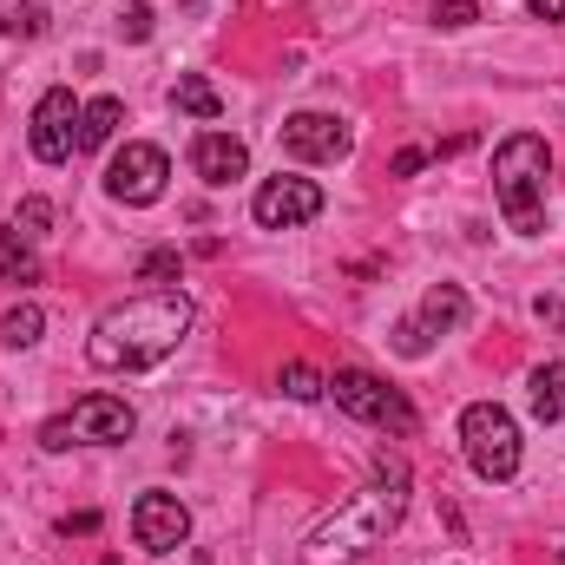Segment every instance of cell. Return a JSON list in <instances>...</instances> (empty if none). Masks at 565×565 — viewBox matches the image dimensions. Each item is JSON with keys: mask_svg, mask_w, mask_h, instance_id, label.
<instances>
[{"mask_svg": "<svg viewBox=\"0 0 565 565\" xmlns=\"http://www.w3.org/2000/svg\"><path fill=\"white\" fill-rule=\"evenodd\" d=\"M460 447H467V467L480 480H513L520 473V422L500 402H473L460 415Z\"/></svg>", "mask_w": 565, "mask_h": 565, "instance_id": "cell-4", "label": "cell"}, {"mask_svg": "<svg viewBox=\"0 0 565 565\" xmlns=\"http://www.w3.org/2000/svg\"><path fill=\"white\" fill-rule=\"evenodd\" d=\"M546 178H553V145L540 132H513L493 151V198L507 231L520 237H546Z\"/></svg>", "mask_w": 565, "mask_h": 565, "instance_id": "cell-3", "label": "cell"}, {"mask_svg": "<svg viewBox=\"0 0 565 565\" xmlns=\"http://www.w3.org/2000/svg\"><path fill=\"white\" fill-rule=\"evenodd\" d=\"M132 540H139L145 553H178V546L191 540L184 500H178V493H139V507H132Z\"/></svg>", "mask_w": 565, "mask_h": 565, "instance_id": "cell-11", "label": "cell"}, {"mask_svg": "<svg viewBox=\"0 0 565 565\" xmlns=\"http://www.w3.org/2000/svg\"><path fill=\"white\" fill-rule=\"evenodd\" d=\"M408 322L422 329V342L434 349V335H447V329H460V322H467V289H460V282H434Z\"/></svg>", "mask_w": 565, "mask_h": 565, "instance_id": "cell-13", "label": "cell"}, {"mask_svg": "<svg viewBox=\"0 0 565 565\" xmlns=\"http://www.w3.org/2000/svg\"><path fill=\"white\" fill-rule=\"evenodd\" d=\"M250 217L264 231H296V224H316L322 217V184L316 178H264L257 198H250Z\"/></svg>", "mask_w": 565, "mask_h": 565, "instance_id": "cell-8", "label": "cell"}, {"mask_svg": "<svg viewBox=\"0 0 565 565\" xmlns=\"http://www.w3.org/2000/svg\"><path fill=\"white\" fill-rule=\"evenodd\" d=\"M533 316H540V322H553V329H559V322H565V302H559V296H540V302H533Z\"/></svg>", "mask_w": 565, "mask_h": 565, "instance_id": "cell-27", "label": "cell"}, {"mask_svg": "<svg viewBox=\"0 0 565 565\" xmlns=\"http://www.w3.org/2000/svg\"><path fill=\"white\" fill-rule=\"evenodd\" d=\"M0 277H7V282H33V277H40V257H33V244H20L13 231L0 237Z\"/></svg>", "mask_w": 565, "mask_h": 565, "instance_id": "cell-19", "label": "cell"}, {"mask_svg": "<svg viewBox=\"0 0 565 565\" xmlns=\"http://www.w3.org/2000/svg\"><path fill=\"white\" fill-rule=\"evenodd\" d=\"M40 329H46V309H40V302H13V309L0 316V342H7V349H33Z\"/></svg>", "mask_w": 565, "mask_h": 565, "instance_id": "cell-17", "label": "cell"}, {"mask_svg": "<svg viewBox=\"0 0 565 565\" xmlns=\"http://www.w3.org/2000/svg\"><path fill=\"white\" fill-rule=\"evenodd\" d=\"M282 151L289 158H309V164H335V158L355 151V132L335 113H289L282 119Z\"/></svg>", "mask_w": 565, "mask_h": 565, "instance_id": "cell-9", "label": "cell"}, {"mask_svg": "<svg viewBox=\"0 0 565 565\" xmlns=\"http://www.w3.org/2000/svg\"><path fill=\"white\" fill-rule=\"evenodd\" d=\"M99 565H119V559H99Z\"/></svg>", "mask_w": 565, "mask_h": 565, "instance_id": "cell-29", "label": "cell"}, {"mask_svg": "<svg viewBox=\"0 0 565 565\" xmlns=\"http://www.w3.org/2000/svg\"><path fill=\"white\" fill-rule=\"evenodd\" d=\"M191 171H198L211 191H224V184H237V178L250 171V145L237 139V132H198V139H191Z\"/></svg>", "mask_w": 565, "mask_h": 565, "instance_id": "cell-12", "label": "cell"}, {"mask_svg": "<svg viewBox=\"0 0 565 565\" xmlns=\"http://www.w3.org/2000/svg\"><path fill=\"white\" fill-rule=\"evenodd\" d=\"M422 164H427V151H422V145H408V151H395V164H388V171H395V178H415Z\"/></svg>", "mask_w": 565, "mask_h": 565, "instance_id": "cell-25", "label": "cell"}, {"mask_svg": "<svg viewBox=\"0 0 565 565\" xmlns=\"http://www.w3.org/2000/svg\"><path fill=\"white\" fill-rule=\"evenodd\" d=\"M184 277V257L178 250H145L139 257V282H178Z\"/></svg>", "mask_w": 565, "mask_h": 565, "instance_id": "cell-21", "label": "cell"}, {"mask_svg": "<svg viewBox=\"0 0 565 565\" xmlns=\"http://www.w3.org/2000/svg\"><path fill=\"white\" fill-rule=\"evenodd\" d=\"M329 395H335L342 415H355V422H369V427H388V434H415V427H422V415L408 408V395L388 388V382L369 375V369H335V375H329Z\"/></svg>", "mask_w": 565, "mask_h": 565, "instance_id": "cell-6", "label": "cell"}, {"mask_svg": "<svg viewBox=\"0 0 565 565\" xmlns=\"http://www.w3.org/2000/svg\"><path fill=\"white\" fill-rule=\"evenodd\" d=\"M480 20V0H440L434 7V26H473Z\"/></svg>", "mask_w": 565, "mask_h": 565, "instance_id": "cell-23", "label": "cell"}, {"mask_svg": "<svg viewBox=\"0 0 565 565\" xmlns=\"http://www.w3.org/2000/svg\"><path fill=\"white\" fill-rule=\"evenodd\" d=\"M60 533H66V540H73V533H99V513H66Z\"/></svg>", "mask_w": 565, "mask_h": 565, "instance_id": "cell-26", "label": "cell"}, {"mask_svg": "<svg viewBox=\"0 0 565 565\" xmlns=\"http://www.w3.org/2000/svg\"><path fill=\"white\" fill-rule=\"evenodd\" d=\"M402 513H408V460H402V454H382V460H375V487H369V493H355L349 507H335V513L309 533L302 565H349V559H362L369 546H382V540L402 526Z\"/></svg>", "mask_w": 565, "mask_h": 565, "instance_id": "cell-2", "label": "cell"}, {"mask_svg": "<svg viewBox=\"0 0 565 565\" xmlns=\"http://www.w3.org/2000/svg\"><path fill=\"white\" fill-rule=\"evenodd\" d=\"M526 402H533L540 422H565V362H540V369H533Z\"/></svg>", "mask_w": 565, "mask_h": 565, "instance_id": "cell-15", "label": "cell"}, {"mask_svg": "<svg viewBox=\"0 0 565 565\" xmlns=\"http://www.w3.org/2000/svg\"><path fill=\"white\" fill-rule=\"evenodd\" d=\"M79 106H73V93L66 86H53V93H40V106H33V158L40 164H66L73 151H79Z\"/></svg>", "mask_w": 565, "mask_h": 565, "instance_id": "cell-10", "label": "cell"}, {"mask_svg": "<svg viewBox=\"0 0 565 565\" xmlns=\"http://www.w3.org/2000/svg\"><path fill=\"white\" fill-rule=\"evenodd\" d=\"M46 224H53V204H46V198H26V204L13 211V224H7V231H13L20 244H40V237H46Z\"/></svg>", "mask_w": 565, "mask_h": 565, "instance_id": "cell-20", "label": "cell"}, {"mask_svg": "<svg viewBox=\"0 0 565 565\" xmlns=\"http://www.w3.org/2000/svg\"><path fill=\"white\" fill-rule=\"evenodd\" d=\"M277 388L289 395V402H322V395H329V382H322L309 362H282V369H277Z\"/></svg>", "mask_w": 565, "mask_h": 565, "instance_id": "cell-18", "label": "cell"}, {"mask_svg": "<svg viewBox=\"0 0 565 565\" xmlns=\"http://www.w3.org/2000/svg\"><path fill=\"white\" fill-rule=\"evenodd\" d=\"M119 33H126V40H151V7H126V13H119Z\"/></svg>", "mask_w": 565, "mask_h": 565, "instance_id": "cell-24", "label": "cell"}, {"mask_svg": "<svg viewBox=\"0 0 565 565\" xmlns=\"http://www.w3.org/2000/svg\"><path fill=\"white\" fill-rule=\"evenodd\" d=\"M119 119H126V106H119L113 93L86 99V106H79V151H99V145H113V132H119Z\"/></svg>", "mask_w": 565, "mask_h": 565, "instance_id": "cell-14", "label": "cell"}, {"mask_svg": "<svg viewBox=\"0 0 565 565\" xmlns=\"http://www.w3.org/2000/svg\"><path fill=\"white\" fill-rule=\"evenodd\" d=\"M164 178H171L164 145L132 139L126 151H113V164H106V198L113 204H158L164 198Z\"/></svg>", "mask_w": 565, "mask_h": 565, "instance_id": "cell-7", "label": "cell"}, {"mask_svg": "<svg viewBox=\"0 0 565 565\" xmlns=\"http://www.w3.org/2000/svg\"><path fill=\"white\" fill-rule=\"evenodd\" d=\"M0 26H7V40L20 46V40H40V33H46V13H40V7H13Z\"/></svg>", "mask_w": 565, "mask_h": 565, "instance_id": "cell-22", "label": "cell"}, {"mask_svg": "<svg viewBox=\"0 0 565 565\" xmlns=\"http://www.w3.org/2000/svg\"><path fill=\"white\" fill-rule=\"evenodd\" d=\"M526 13H533V20H559L565 26V0H526Z\"/></svg>", "mask_w": 565, "mask_h": 565, "instance_id": "cell-28", "label": "cell"}, {"mask_svg": "<svg viewBox=\"0 0 565 565\" xmlns=\"http://www.w3.org/2000/svg\"><path fill=\"white\" fill-rule=\"evenodd\" d=\"M184 335H191V296L184 289H145V296L106 309L93 322L86 362L106 375H139V369H158Z\"/></svg>", "mask_w": 565, "mask_h": 565, "instance_id": "cell-1", "label": "cell"}, {"mask_svg": "<svg viewBox=\"0 0 565 565\" xmlns=\"http://www.w3.org/2000/svg\"><path fill=\"white\" fill-rule=\"evenodd\" d=\"M132 427H139V415L119 395H86V402H73V415H53L40 427V447H53V454H66V447H113V440H132Z\"/></svg>", "mask_w": 565, "mask_h": 565, "instance_id": "cell-5", "label": "cell"}, {"mask_svg": "<svg viewBox=\"0 0 565 565\" xmlns=\"http://www.w3.org/2000/svg\"><path fill=\"white\" fill-rule=\"evenodd\" d=\"M171 106H178V113H191V119H217V113H224L217 86H211V79H198V73H184V79L171 86Z\"/></svg>", "mask_w": 565, "mask_h": 565, "instance_id": "cell-16", "label": "cell"}]
</instances>
